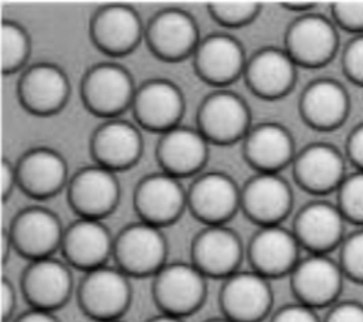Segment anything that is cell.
Segmentation results:
<instances>
[{
	"label": "cell",
	"instance_id": "cell-22",
	"mask_svg": "<svg viewBox=\"0 0 363 322\" xmlns=\"http://www.w3.org/2000/svg\"><path fill=\"white\" fill-rule=\"evenodd\" d=\"M208 140L199 131L189 126H174L160 135L156 148L157 162L163 172L174 176L197 173L206 163Z\"/></svg>",
	"mask_w": 363,
	"mask_h": 322
},
{
	"label": "cell",
	"instance_id": "cell-20",
	"mask_svg": "<svg viewBox=\"0 0 363 322\" xmlns=\"http://www.w3.org/2000/svg\"><path fill=\"white\" fill-rule=\"evenodd\" d=\"M298 252L299 241L295 233L279 224L259 227L248 245L252 270L267 278L291 272L299 261Z\"/></svg>",
	"mask_w": 363,
	"mask_h": 322
},
{
	"label": "cell",
	"instance_id": "cell-3",
	"mask_svg": "<svg viewBox=\"0 0 363 322\" xmlns=\"http://www.w3.org/2000/svg\"><path fill=\"white\" fill-rule=\"evenodd\" d=\"M136 88L126 68L99 62L88 70L81 84V96L89 112L105 119L116 118L132 106Z\"/></svg>",
	"mask_w": 363,
	"mask_h": 322
},
{
	"label": "cell",
	"instance_id": "cell-8",
	"mask_svg": "<svg viewBox=\"0 0 363 322\" xmlns=\"http://www.w3.org/2000/svg\"><path fill=\"white\" fill-rule=\"evenodd\" d=\"M64 231L55 213L33 206L20 210L7 233L13 248L33 261L51 257L57 248H61Z\"/></svg>",
	"mask_w": 363,
	"mask_h": 322
},
{
	"label": "cell",
	"instance_id": "cell-27",
	"mask_svg": "<svg viewBox=\"0 0 363 322\" xmlns=\"http://www.w3.org/2000/svg\"><path fill=\"white\" fill-rule=\"evenodd\" d=\"M244 140V157L258 172L277 173L294 155V140L286 128L264 122L248 131Z\"/></svg>",
	"mask_w": 363,
	"mask_h": 322
},
{
	"label": "cell",
	"instance_id": "cell-32",
	"mask_svg": "<svg viewBox=\"0 0 363 322\" xmlns=\"http://www.w3.org/2000/svg\"><path fill=\"white\" fill-rule=\"evenodd\" d=\"M211 17L225 27H240L252 21L261 10L255 1H211L208 4Z\"/></svg>",
	"mask_w": 363,
	"mask_h": 322
},
{
	"label": "cell",
	"instance_id": "cell-33",
	"mask_svg": "<svg viewBox=\"0 0 363 322\" xmlns=\"http://www.w3.org/2000/svg\"><path fill=\"white\" fill-rule=\"evenodd\" d=\"M342 213L353 220L363 221V172L354 173L340 184Z\"/></svg>",
	"mask_w": 363,
	"mask_h": 322
},
{
	"label": "cell",
	"instance_id": "cell-34",
	"mask_svg": "<svg viewBox=\"0 0 363 322\" xmlns=\"http://www.w3.org/2000/svg\"><path fill=\"white\" fill-rule=\"evenodd\" d=\"M345 270L354 278L363 279V231L350 235L342 252Z\"/></svg>",
	"mask_w": 363,
	"mask_h": 322
},
{
	"label": "cell",
	"instance_id": "cell-40",
	"mask_svg": "<svg viewBox=\"0 0 363 322\" xmlns=\"http://www.w3.org/2000/svg\"><path fill=\"white\" fill-rule=\"evenodd\" d=\"M17 184L16 166H13L7 159L1 162V194L6 200L7 196L13 191V187Z\"/></svg>",
	"mask_w": 363,
	"mask_h": 322
},
{
	"label": "cell",
	"instance_id": "cell-31",
	"mask_svg": "<svg viewBox=\"0 0 363 322\" xmlns=\"http://www.w3.org/2000/svg\"><path fill=\"white\" fill-rule=\"evenodd\" d=\"M30 55V38L27 31L14 21H3L1 26V68L4 74L18 71Z\"/></svg>",
	"mask_w": 363,
	"mask_h": 322
},
{
	"label": "cell",
	"instance_id": "cell-17",
	"mask_svg": "<svg viewBox=\"0 0 363 322\" xmlns=\"http://www.w3.org/2000/svg\"><path fill=\"white\" fill-rule=\"evenodd\" d=\"M291 204V187L278 173L259 172L241 190V209L259 227L279 224Z\"/></svg>",
	"mask_w": 363,
	"mask_h": 322
},
{
	"label": "cell",
	"instance_id": "cell-21",
	"mask_svg": "<svg viewBox=\"0 0 363 322\" xmlns=\"http://www.w3.org/2000/svg\"><path fill=\"white\" fill-rule=\"evenodd\" d=\"M91 153L96 165L109 170L130 167L142 153L140 132L128 121L106 119L92 135Z\"/></svg>",
	"mask_w": 363,
	"mask_h": 322
},
{
	"label": "cell",
	"instance_id": "cell-41",
	"mask_svg": "<svg viewBox=\"0 0 363 322\" xmlns=\"http://www.w3.org/2000/svg\"><path fill=\"white\" fill-rule=\"evenodd\" d=\"M14 322H60V319L54 315V311L31 308L21 313Z\"/></svg>",
	"mask_w": 363,
	"mask_h": 322
},
{
	"label": "cell",
	"instance_id": "cell-43",
	"mask_svg": "<svg viewBox=\"0 0 363 322\" xmlns=\"http://www.w3.org/2000/svg\"><path fill=\"white\" fill-rule=\"evenodd\" d=\"M146 322H184L183 318L180 316H176V315H170V313H164V312H160L159 315L150 318L149 321Z\"/></svg>",
	"mask_w": 363,
	"mask_h": 322
},
{
	"label": "cell",
	"instance_id": "cell-30",
	"mask_svg": "<svg viewBox=\"0 0 363 322\" xmlns=\"http://www.w3.org/2000/svg\"><path fill=\"white\" fill-rule=\"evenodd\" d=\"M347 111V95L335 81L312 82L302 95L301 112L316 128H330L342 122Z\"/></svg>",
	"mask_w": 363,
	"mask_h": 322
},
{
	"label": "cell",
	"instance_id": "cell-14",
	"mask_svg": "<svg viewBox=\"0 0 363 322\" xmlns=\"http://www.w3.org/2000/svg\"><path fill=\"white\" fill-rule=\"evenodd\" d=\"M58 258L45 257L33 260L23 272L21 289L31 308L55 311L71 295L72 275Z\"/></svg>",
	"mask_w": 363,
	"mask_h": 322
},
{
	"label": "cell",
	"instance_id": "cell-38",
	"mask_svg": "<svg viewBox=\"0 0 363 322\" xmlns=\"http://www.w3.org/2000/svg\"><path fill=\"white\" fill-rule=\"evenodd\" d=\"M326 322H363V306L354 302H345L335 306Z\"/></svg>",
	"mask_w": 363,
	"mask_h": 322
},
{
	"label": "cell",
	"instance_id": "cell-26",
	"mask_svg": "<svg viewBox=\"0 0 363 322\" xmlns=\"http://www.w3.org/2000/svg\"><path fill=\"white\" fill-rule=\"evenodd\" d=\"M248 88L264 99H277L285 95L295 81V61L281 48L258 50L244 70Z\"/></svg>",
	"mask_w": 363,
	"mask_h": 322
},
{
	"label": "cell",
	"instance_id": "cell-36",
	"mask_svg": "<svg viewBox=\"0 0 363 322\" xmlns=\"http://www.w3.org/2000/svg\"><path fill=\"white\" fill-rule=\"evenodd\" d=\"M271 322H319V318L312 306L298 302L278 309Z\"/></svg>",
	"mask_w": 363,
	"mask_h": 322
},
{
	"label": "cell",
	"instance_id": "cell-29",
	"mask_svg": "<svg viewBox=\"0 0 363 322\" xmlns=\"http://www.w3.org/2000/svg\"><path fill=\"white\" fill-rule=\"evenodd\" d=\"M294 174L306 190L315 193L328 191L342 182L343 159L335 148L315 143L298 155Z\"/></svg>",
	"mask_w": 363,
	"mask_h": 322
},
{
	"label": "cell",
	"instance_id": "cell-12",
	"mask_svg": "<svg viewBox=\"0 0 363 322\" xmlns=\"http://www.w3.org/2000/svg\"><path fill=\"white\" fill-rule=\"evenodd\" d=\"M145 37L150 51L166 61L193 55L200 43L194 18L180 9L159 11L145 30Z\"/></svg>",
	"mask_w": 363,
	"mask_h": 322
},
{
	"label": "cell",
	"instance_id": "cell-13",
	"mask_svg": "<svg viewBox=\"0 0 363 322\" xmlns=\"http://www.w3.org/2000/svg\"><path fill=\"white\" fill-rule=\"evenodd\" d=\"M17 94L26 111L41 116L52 115L67 104L69 81L58 65L38 62L23 72Z\"/></svg>",
	"mask_w": 363,
	"mask_h": 322
},
{
	"label": "cell",
	"instance_id": "cell-25",
	"mask_svg": "<svg viewBox=\"0 0 363 322\" xmlns=\"http://www.w3.org/2000/svg\"><path fill=\"white\" fill-rule=\"evenodd\" d=\"M291 282L299 302L315 308L329 304L337 295L342 272L329 257L313 252L298 261L291 271Z\"/></svg>",
	"mask_w": 363,
	"mask_h": 322
},
{
	"label": "cell",
	"instance_id": "cell-42",
	"mask_svg": "<svg viewBox=\"0 0 363 322\" xmlns=\"http://www.w3.org/2000/svg\"><path fill=\"white\" fill-rule=\"evenodd\" d=\"M350 157L363 167V125L356 128L349 139Z\"/></svg>",
	"mask_w": 363,
	"mask_h": 322
},
{
	"label": "cell",
	"instance_id": "cell-6",
	"mask_svg": "<svg viewBox=\"0 0 363 322\" xmlns=\"http://www.w3.org/2000/svg\"><path fill=\"white\" fill-rule=\"evenodd\" d=\"M272 298L269 278L254 270L237 271L224 279L220 305L233 322H259L268 315Z\"/></svg>",
	"mask_w": 363,
	"mask_h": 322
},
{
	"label": "cell",
	"instance_id": "cell-1",
	"mask_svg": "<svg viewBox=\"0 0 363 322\" xmlns=\"http://www.w3.org/2000/svg\"><path fill=\"white\" fill-rule=\"evenodd\" d=\"M112 255L126 275H155L166 265L167 243L160 227L139 220L115 237Z\"/></svg>",
	"mask_w": 363,
	"mask_h": 322
},
{
	"label": "cell",
	"instance_id": "cell-16",
	"mask_svg": "<svg viewBox=\"0 0 363 322\" xmlns=\"http://www.w3.org/2000/svg\"><path fill=\"white\" fill-rule=\"evenodd\" d=\"M194 70L208 84L224 87L244 74L247 58L241 43L223 33L200 40L193 52Z\"/></svg>",
	"mask_w": 363,
	"mask_h": 322
},
{
	"label": "cell",
	"instance_id": "cell-37",
	"mask_svg": "<svg viewBox=\"0 0 363 322\" xmlns=\"http://www.w3.org/2000/svg\"><path fill=\"white\" fill-rule=\"evenodd\" d=\"M345 67L352 78L363 82V35L349 44L345 54Z\"/></svg>",
	"mask_w": 363,
	"mask_h": 322
},
{
	"label": "cell",
	"instance_id": "cell-19",
	"mask_svg": "<svg viewBox=\"0 0 363 322\" xmlns=\"http://www.w3.org/2000/svg\"><path fill=\"white\" fill-rule=\"evenodd\" d=\"M143 35L139 14L125 4L101 7L91 20L92 43L109 55L130 52Z\"/></svg>",
	"mask_w": 363,
	"mask_h": 322
},
{
	"label": "cell",
	"instance_id": "cell-10",
	"mask_svg": "<svg viewBox=\"0 0 363 322\" xmlns=\"http://www.w3.org/2000/svg\"><path fill=\"white\" fill-rule=\"evenodd\" d=\"M119 182L113 170L94 165L78 170L68 183V201L79 217L101 220L119 201Z\"/></svg>",
	"mask_w": 363,
	"mask_h": 322
},
{
	"label": "cell",
	"instance_id": "cell-23",
	"mask_svg": "<svg viewBox=\"0 0 363 322\" xmlns=\"http://www.w3.org/2000/svg\"><path fill=\"white\" fill-rule=\"evenodd\" d=\"M336 40V31L329 20L318 14H308L295 20L288 28L285 51L295 64L316 67L332 57Z\"/></svg>",
	"mask_w": 363,
	"mask_h": 322
},
{
	"label": "cell",
	"instance_id": "cell-18",
	"mask_svg": "<svg viewBox=\"0 0 363 322\" xmlns=\"http://www.w3.org/2000/svg\"><path fill=\"white\" fill-rule=\"evenodd\" d=\"M113 241L101 220L79 217L64 231L61 251L69 265L86 272L106 264L113 254Z\"/></svg>",
	"mask_w": 363,
	"mask_h": 322
},
{
	"label": "cell",
	"instance_id": "cell-45",
	"mask_svg": "<svg viewBox=\"0 0 363 322\" xmlns=\"http://www.w3.org/2000/svg\"><path fill=\"white\" fill-rule=\"evenodd\" d=\"M206 322H233V321H230L225 316H223V318H213V319H208Z\"/></svg>",
	"mask_w": 363,
	"mask_h": 322
},
{
	"label": "cell",
	"instance_id": "cell-24",
	"mask_svg": "<svg viewBox=\"0 0 363 322\" xmlns=\"http://www.w3.org/2000/svg\"><path fill=\"white\" fill-rule=\"evenodd\" d=\"M17 184L31 197L45 199L62 189L68 169L61 153L50 148H34L26 152L16 165Z\"/></svg>",
	"mask_w": 363,
	"mask_h": 322
},
{
	"label": "cell",
	"instance_id": "cell-4",
	"mask_svg": "<svg viewBox=\"0 0 363 322\" xmlns=\"http://www.w3.org/2000/svg\"><path fill=\"white\" fill-rule=\"evenodd\" d=\"M206 275L187 262L163 265L153 281V298L164 313L183 318L197 311L206 299Z\"/></svg>",
	"mask_w": 363,
	"mask_h": 322
},
{
	"label": "cell",
	"instance_id": "cell-44",
	"mask_svg": "<svg viewBox=\"0 0 363 322\" xmlns=\"http://www.w3.org/2000/svg\"><path fill=\"white\" fill-rule=\"evenodd\" d=\"M312 3H306V1H302V3H299V1H296V3H294V1H291V3H284V6H286V9H292V10H299V9H308L309 6H311Z\"/></svg>",
	"mask_w": 363,
	"mask_h": 322
},
{
	"label": "cell",
	"instance_id": "cell-15",
	"mask_svg": "<svg viewBox=\"0 0 363 322\" xmlns=\"http://www.w3.org/2000/svg\"><path fill=\"white\" fill-rule=\"evenodd\" d=\"M242 252V243L234 230L224 224L206 226L191 243V264L206 277L225 279L237 272Z\"/></svg>",
	"mask_w": 363,
	"mask_h": 322
},
{
	"label": "cell",
	"instance_id": "cell-5",
	"mask_svg": "<svg viewBox=\"0 0 363 322\" xmlns=\"http://www.w3.org/2000/svg\"><path fill=\"white\" fill-rule=\"evenodd\" d=\"M251 121L245 101L233 91L218 89L207 95L197 113L199 131L208 142L218 145L244 139Z\"/></svg>",
	"mask_w": 363,
	"mask_h": 322
},
{
	"label": "cell",
	"instance_id": "cell-46",
	"mask_svg": "<svg viewBox=\"0 0 363 322\" xmlns=\"http://www.w3.org/2000/svg\"><path fill=\"white\" fill-rule=\"evenodd\" d=\"M101 322H123V321L119 318V319H109V321H101Z\"/></svg>",
	"mask_w": 363,
	"mask_h": 322
},
{
	"label": "cell",
	"instance_id": "cell-9",
	"mask_svg": "<svg viewBox=\"0 0 363 322\" xmlns=\"http://www.w3.org/2000/svg\"><path fill=\"white\" fill-rule=\"evenodd\" d=\"M187 207L206 226L224 224L241 207V190L231 176L207 172L191 183L187 191Z\"/></svg>",
	"mask_w": 363,
	"mask_h": 322
},
{
	"label": "cell",
	"instance_id": "cell-39",
	"mask_svg": "<svg viewBox=\"0 0 363 322\" xmlns=\"http://www.w3.org/2000/svg\"><path fill=\"white\" fill-rule=\"evenodd\" d=\"M16 305V294L13 285L7 281V278L1 279V291H0V311H1V319L3 322H7V319L11 316Z\"/></svg>",
	"mask_w": 363,
	"mask_h": 322
},
{
	"label": "cell",
	"instance_id": "cell-11",
	"mask_svg": "<svg viewBox=\"0 0 363 322\" xmlns=\"http://www.w3.org/2000/svg\"><path fill=\"white\" fill-rule=\"evenodd\" d=\"M130 108L140 126L163 133L179 125L184 112V98L174 82L155 78L136 88Z\"/></svg>",
	"mask_w": 363,
	"mask_h": 322
},
{
	"label": "cell",
	"instance_id": "cell-35",
	"mask_svg": "<svg viewBox=\"0 0 363 322\" xmlns=\"http://www.w3.org/2000/svg\"><path fill=\"white\" fill-rule=\"evenodd\" d=\"M333 16L347 28H363V1H337L333 4Z\"/></svg>",
	"mask_w": 363,
	"mask_h": 322
},
{
	"label": "cell",
	"instance_id": "cell-7",
	"mask_svg": "<svg viewBox=\"0 0 363 322\" xmlns=\"http://www.w3.org/2000/svg\"><path fill=\"white\" fill-rule=\"evenodd\" d=\"M133 206L142 221L162 227L180 217L187 207V191L179 177L166 172L152 173L138 183Z\"/></svg>",
	"mask_w": 363,
	"mask_h": 322
},
{
	"label": "cell",
	"instance_id": "cell-28",
	"mask_svg": "<svg viewBox=\"0 0 363 322\" xmlns=\"http://www.w3.org/2000/svg\"><path fill=\"white\" fill-rule=\"evenodd\" d=\"M342 230L343 213L322 201L305 206L296 216L294 227L299 244L322 254L339 241Z\"/></svg>",
	"mask_w": 363,
	"mask_h": 322
},
{
	"label": "cell",
	"instance_id": "cell-2",
	"mask_svg": "<svg viewBox=\"0 0 363 322\" xmlns=\"http://www.w3.org/2000/svg\"><path fill=\"white\" fill-rule=\"evenodd\" d=\"M130 295L129 275L105 264L85 272L78 288V304L95 322L119 319L129 306Z\"/></svg>",
	"mask_w": 363,
	"mask_h": 322
}]
</instances>
